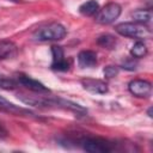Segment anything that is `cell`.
<instances>
[{
    "mask_svg": "<svg viewBox=\"0 0 153 153\" xmlns=\"http://www.w3.org/2000/svg\"><path fill=\"white\" fill-rule=\"evenodd\" d=\"M97 43L103 47V48H106V49H114L116 47V38L112 36V35H109V33H105V35H102L97 38Z\"/></svg>",
    "mask_w": 153,
    "mask_h": 153,
    "instance_id": "16",
    "label": "cell"
},
{
    "mask_svg": "<svg viewBox=\"0 0 153 153\" xmlns=\"http://www.w3.org/2000/svg\"><path fill=\"white\" fill-rule=\"evenodd\" d=\"M78 65L81 68H91L97 65V54L92 50H82L78 55Z\"/></svg>",
    "mask_w": 153,
    "mask_h": 153,
    "instance_id": "10",
    "label": "cell"
},
{
    "mask_svg": "<svg viewBox=\"0 0 153 153\" xmlns=\"http://www.w3.org/2000/svg\"><path fill=\"white\" fill-rule=\"evenodd\" d=\"M67 33L66 27L60 24V23H50L45 26H42L39 29H37L33 35L32 38L35 41H39V42H45V41H60L62 39Z\"/></svg>",
    "mask_w": 153,
    "mask_h": 153,
    "instance_id": "2",
    "label": "cell"
},
{
    "mask_svg": "<svg viewBox=\"0 0 153 153\" xmlns=\"http://www.w3.org/2000/svg\"><path fill=\"white\" fill-rule=\"evenodd\" d=\"M103 73H104V76L108 78V79L115 78L118 74V67H116V66H106L104 68Z\"/></svg>",
    "mask_w": 153,
    "mask_h": 153,
    "instance_id": "18",
    "label": "cell"
},
{
    "mask_svg": "<svg viewBox=\"0 0 153 153\" xmlns=\"http://www.w3.org/2000/svg\"><path fill=\"white\" fill-rule=\"evenodd\" d=\"M98 10H99V5L96 0H88L84 4H81L79 7V12L84 16H87V17L96 14L98 12Z\"/></svg>",
    "mask_w": 153,
    "mask_h": 153,
    "instance_id": "13",
    "label": "cell"
},
{
    "mask_svg": "<svg viewBox=\"0 0 153 153\" xmlns=\"http://www.w3.org/2000/svg\"><path fill=\"white\" fill-rule=\"evenodd\" d=\"M129 92L135 97H148L152 91V85L147 80L134 79L128 84Z\"/></svg>",
    "mask_w": 153,
    "mask_h": 153,
    "instance_id": "7",
    "label": "cell"
},
{
    "mask_svg": "<svg viewBox=\"0 0 153 153\" xmlns=\"http://www.w3.org/2000/svg\"><path fill=\"white\" fill-rule=\"evenodd\" d=\"M0 110H5V111H8V112H13V114H19V115H31L32 112L26 110V109H23V108H19L17 105H14L13 103H11L10 100L5 99L4 97L0 96Z\"/></svg>",
    "mask_w": 153,
    "mask_h": 153,
    "instance_id": "12",
    "label": "cell"
},
{
    "mask_svg": "<svg viewBox=\"0 0 153 153\" xmlns=\"http://www.w3.org/2000/svg\"><path fill=\"white\" fill-rule=\"evenodd\" d=\"M147 114H148V116H149V117H152V108H149V109H148Z\"/></svg>",
    "mask_w": 153,
    "mask_h": 153,
    "instance_id": "21",
    "label": "cell"
},
{
    "mask_svg": "<svg viewBox=\"0 0 153 153\" xmlns=\"http://www.w3.org/2000/svg\"><path fill=\"white\" fill-rule=\"evenodd\" d=\"M51 55H53V62H51V68L59 72H66L69 69V61L65 59L63 49L60 45H53L51 47Z\"/></svg>",
    "mask_w": 153,
    "mask_h": 153,
    "instance_id": "6",
    "label": "cell"
},
{
    "mask_svg": "<svg viewBox=\"0 0 153 153\" xmlns=\"http://www.w3.org/2000/svg\"><path fill=\"white\" fill-rule=\"evenodd\" d=\"M78 143L84 151L91 152V153H108L115 148L112 142L103 137H97V136L80 137Z\"/></svg>",
    "mask_w": 153,
    "mask_h": 153,
    "instance_id": "3",
    "label": "cell"
},
{
    "mask_svg": "<svg viewBox=\"0 0 153 153\" xmlns=\"http://www.w3.org/2000/svg\"><path fill=\"white\" fill-rule=\"evenodd\" d=\"M20 100L24 102L27 105L33 106H41V108H54V109H65L71 110L76 114H86V109L81 105L73 103L71 100L63 99V98H54V97H42V96H26L20 94Z\"/></svg>",
    "mask_w": 153,
    "mask_h": 153,
    "instance_id": "1",
    "label": "cell"
},
{
    "mask_svg": "<svg viewBox=\"0 0 153 153\" xmlns=\"http://www.w3.org/2000/svg\"><path fill=\"white\" fill-rule=\"evenodd\" d=\"M136 66H137V63L134 61V59H129V60H127V61H124V62L122 63V67H123L124 69H128V71H134V69H136Z\"/></svg>",
    "mask_w": 153,
    "mask_h": 153,
    "instance_id": "19",
    "label": "cell"
},
{
    "mask_svg": "<svg viewBox=\"0 0 153 153\" xmlns=\"http://www.w3.org/2000/svg\"><path fill=\"white\" fill-rule=\"evenodd\" d=\"M17 54V45L8 39L0 41V60L11 59Z\"/></svg>",
    "mask_w": 153,
    "mask_h": 153,
    "instance_id": "11",
    "label": "cell"
},
{
    "mask_svg": "<svg viewBox=\"0 0 153 153\" xmlns=\"http://www.w3.org/2000/svg\"><path fill=\"white\" fill-rule=\"evenodd\" d=\"M81 85L82 87L91 92V93H96V94H104L108 92V84L103 80L99 79H92V78H86L81 80Z\"/></svg>",
    "mask_w": 153,
    "mask_h": 153,
    "instance_id": "8",
    "label": "cell"
},
{
    "mask_svg": "<svg viewBox=\"0 0 153 153\" xmlns=\"http://www.w3.org/2000/svg\"><path fill=\"white\" fill-rule=\"evenodd\" d=\"M7 136H8V131L6 130V128L2 124H0V139H5Z\"/></svg>",
    "mask_w": 153,
    "mask_h": 153,
    "instance_id": "20",
    "label": "cell"
},
{
    "mask_svg": "<svg viewBox=\"0 0 153 153\" xmlns=\"http://www.w3.org/2000/svg\"><path fill=\"white\" fill-rule=\"evenodd\" d=\"M131 18L135 20V23L139 24H147L152 19V12L147 10H137L131 13Z\"/></svg>",
    "mask_w": 153,
    "mask_h": 153,
    "instance_id": "14",
    "label": "cell"
},
{
    "mask_svg": "<svg viewBox=\"0 0 153 153\" xmlns=\"http://www.w3.org/2000/svg\"><path fill=\"white\" fill-rule=\"evenodd\" d=\"M17 85H18L17 80H14L12 78H7L5 75H0V88L11 90V88L17 87Z\"/></svg>",
    "mask_w": 153,
    "mask_h": 153,
    "instance_id": "17",
    "label": "cell"
},
{
    "mask_svg": "<svg viewBox=\"0 0 153 153\" xmlns=\"http://www.w3.org/2000/svg\"><path fill=\"white\" fill-rule=\"evenodd\" d=\"M121 12H122V8L117 2H109L102 10L98 11L96 20L103 25L111 24L120 17Z\"/></svg>",
    "mask_w": 153,
    "mask_h": 153,
    "instance_id": "5",
    "label": "cell"
},
{
    "mask_svg": "<svg viewBox=\"0 0 153 153\" xmlns=\"http://www.w3.org/2000/svg\"><path fill=\"white\" fill-rule=\"evenodd\" d=\"M117 33L130 38H147L151 36V31L143 24L139 23H121L115 26Z\"/></svg>",
    "mask_w": 153,
    "mask_h": 153,
    "instance_id": "4",
    "label": "cell"
},
{
    "mask_svg": "<svg viewBox=\"0 0 153 153\" xmlns=\"http://www.w3.org/2000/svg\"><path fill=\"white\" fill-rule=\"evenodd\" d=\"M148 53V49H147V45L142 42V41H137L134 43V45L131 47L130 49V55L135 59H140V57H143L146 56Z\"/></svg>",
    "mask_w": 153,
    "mask_h": 153,
    "instance_id": "15",
    "label": "cell"
},
{
    "mask_svg": "<svg viewBox=\"0 0 153 153\" xmlns=\"http://www.w3.org/2000/svg\"><path fill=\"white\" fill-rule=\"evenodd\" d=\"M17 81H18V84L23 85L24 87L29 88L30 91L38 92V93H41V92H49L48 87H45L41 81L35 80V79H32V78H30L27 75H24V74H19L18 78H17Z\"/></svg>",
    "mask_w": 153,
    "mask_h": 153,
    "instance_id": "9",
    "label": "cell"
}]
</instances>
